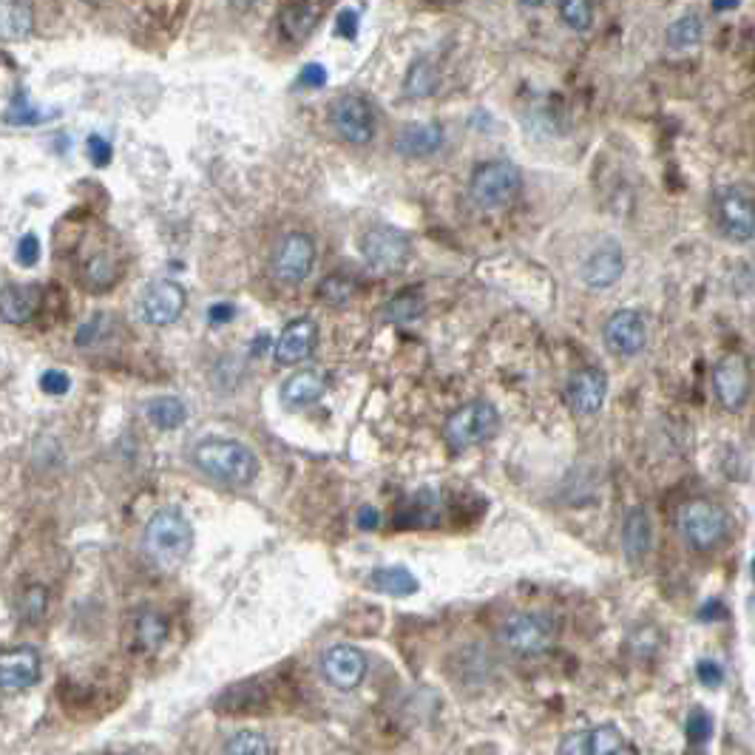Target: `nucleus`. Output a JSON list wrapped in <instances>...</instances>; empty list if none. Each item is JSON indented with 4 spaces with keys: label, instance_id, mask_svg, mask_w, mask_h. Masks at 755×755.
<instances>
[{
    "label": "nucleus",
    "instance_id": "nucleus-23",
    "mask_svg": "<svg viewBox=\"0 0 755 755\" xmlns=\"http://www.w3.org/2000/svg\"><path fill=\"white\" fill-rule=\"evenodd\" d=\"M443 145V128L438 123H409L398 131L392 148L406 159H423L438 154Z\"/></svg>",
    "mask_w": 755,
    "mask_h": 755
},
{
    "label": "nucleus",
    "instance_id": "nucleus-38",
    "mask_svg": "<svg viewBox=\"0 0 755 755\" xmlns=\"http://www.w3.org/2000/svg\"><path fill=\"white\" fill-rule=\"evenodd\" d=\"M108 327H111V318L108 313H94V316L88 318L86 324H80V330H77V347H94L97 341H103V335L108 333Z\"/></svg>",
    "mask_w": 755,
    "mask_h": 755
},
{
    "label": "nucleus",
    "instance_id": "nucleus-42",
    "mask_svg": "<svg viewBox=\"0 0 755 755\" xmlns=\"http://www.w3.org/2000/svg\"><path fill=\"white\" fill-rule=\"evenodd\" d=\"M40 389L46 395H66L71 389V378L63 369H49V372L40 375Z\"/></svg>",
    "mask_w": 755,
    "mask_h": 755
},
{
    "label": "nucleus",
    "instance_id": "nucleus-33",
    "mask_svg": "<svg viewBox=\"0 0 755 755\" xmlns=\"http://www.w3.org/2000/svg\"><path fill=\"white\" fill-rule=\"evenodd\" d=\"M222 755H273V747L259 730H239L225 741Z\"/></svg>",
    "mask_w": 755,
    "mask_h": 755
},
{
    "label": "nucleus",
    "instance_id": "nucleus-8",
    "mask_svg": "<svg viewBox=\"0 0 755 755\" xmlns=\"http://www.w3.org/2000/svg\"><path fill=\"white\" fill-rule=\"evenodd\" d=\"M318 250L316 239L304 230H290L284 233L273 253H270V270L279 284H287V287H296L301 281L307 279L316 267Z\"/></svg>",
    "mask_w": 755,
    "mask_h": 755
},
{
    "label": "nucleus",
    "instance_id": "nucleus-2",
    "mask_svg": "<svg viewBox=\"0 0 755 755\" xmlns=\"http://www.w3.org/2000/svg\"><path fill=\"white\" fill-rule=\"evenodd\" d=\"M142 545L148 560L154 562L162 571H176L182 562L188 560L191 548H194V526L188 520V514L176 506H165L151 514Z\"/></svg>",
    "mask_w": 755,
    "mask_h": 755
},
{
    "label": "nucleus",
    "instance_id": "nucleus-48",
    "mask_svg": "<svg viewBox=\"0 0 755 755\" xmlns=\"http://www.w3.org/2000/svg\"><path fill=\"white\" fill-rule=\"evenodd\" d=\"M236 316V307L230 304V301H219V304H213L211 310H208V321L211 324H228Z\"/></svg>",
    "mask_w": 755,
    "mask_h": 755
},
{
    "label": "nucleus",
    "instance_id": "nucleus-11",
    "mask_svg": "<svg viewBox=\"0 0 755 755\" xmlns=\"http://www.w3.org/2000/svg\"><path fill=\"white\" fill-rule=\"evenodd\" d=\"M318 668H321L324 682L333 687V690L350 693V690H355L367 679L369 659L367 653L361 648H355V645H333V648H327L321 653Z\"/></svg>",
    "mask_w": 755,
    "mask_h": 755
},
{
    "label": "nucleus",
    "instance_id": "nucleus-12",
    "mask_svg": "<svg viewBox=\"0 0 755 755\" xmlns=\"http://www.w3.org/2000/svg\"><path fill=\"white\" fill-rule=\"evenodd\" d=\"M188 304L185 287L174 279L151 281L140 296V318L151 327H168L179 321Z\"/></svg>",
    "mask_w": 755,
    "mask_h": 755
},
{
    "label": "nucleus",
    "instance_id": "nucleus-47",
    "mask_svg": "<svg viewBox=\"0 0 755 755\" xmlns=\"http://www.w3.org/2000/svg\"><path fill=\"white\" fill-rule=\"evenodd\" d=\"M355 526L361 528V531H375V528L381 526V514H378L375 506H361L358 517H355Z\"/></svg>",
    "mask_w": 755,
    "mask_h": 755
},
{
    "label": "nucleus",
    "instance_id": "nucleus-49",
    "mask_svg": "<svg viewBox=\"0 0 755 755\" xmlns=\"http://www.w3.org/2000/svg\"><path fill=\"white\" fill-rule=\"evenodd\" d=\"M733 9H738V0H733V3H713V12H733Z\"/></svg>",
    "mask_w": 755,
    "mask_h": 755
},
{
    "label": "nucleus",
    "instance_id": "nucleus-24",
    "mask_svg": "<svg viewBox=\"0 0 755 755\" xmlns=\"http://www.w3.org/2000/svg\"><path fill=\"white\" fill-rule=\"evenodd\" d=\"M324 392H327V378H324V372H318V369H299V372H293L284 384H281V404L287 406V409H304V406H313L316 401L324 398Z\"/></svg>",
    "mask_w": 755,
    "mask_h": 755
},
{
    "label": "nucleus",
    "instance_id": "nucleus-34",
    "mask_svg": "<svg viewBox=\"0 0 755 755\" xmlns=\"http://www.w3.org/2000/svg\"><path fill=\"white\" fill-rule=\"evenodd\" d=\"M49 117L54 114H43L40 108H35L29 103V97H26V91L18 88L15 91V97H12V103L6 108V114H3V123L6 125H40L46 123Z\"/></svg>",
    "mask_w": 755,
    "mask_h": 755
},
{
    "label": "nucleus",
    "instance_id": "nucleus-32",
    "mask_svg": "<svg viewBox=\"0 0 755 755\" xmlns=\"http://www.w3.org/2000/svg\"><path fill=\"white\" fill-rule=\"evenodd\" d=\"M423 313V296L421 290H404L384 307V318L392 324H406L415 321Z\"/></svg>",
    "mask_w": 755,
    "mask_h": 755
},
{
    "label": "nucleus",
    "instance_id": "nucleus-28",
    "mask_svg": "<svg viewBox=\"0 0 755 755\" xmlns=\"http://www.w3.org/2000/svg\"><path fill=\"white\" fill-rule=\"evenodd\" d=\"M168 639V619L154 608H145L134 619V642L142 653H157Z\"/></svg>",
    "mask_w": 755,
    "mask_h": 755
},
{
    "label": "nucleus",
    "instance_id": "nucleus-17",
    "mask_svg": "<svg viewBox=\"0 0 755 755\" xmlns=\"http://www.w3.org/2000/svg\"><path fill=\"white\" fill-rule=\"evenodd\" d=\"M318 344V324L313 318L301 316L293 318L281 335L276 338V344H273V358H276V364L281 367H293V364H301V361H307L313 350H316Z\"/></svg>",
    "mask_w": 755,
    "mask_h": 755
},
{
    "label": "nucleus",
    "instance_id": "nucleus-36",
    "mask_svg": "<svg viewBox=\"0 0 755 755\" xmlns=\"http://www.w3.org/2000/svg\"><path fill=\"white\" fill-rule=\"evenodd\" d=\"M438 88V69L429 60H418L406 74V94L409 97H429Z\"/></svg>",
    "mask_w": 755,
    "mask_h": 755
},
{
    "label": "nucleus",
    "instance_id": "nucleus-30",
    "mask_svg": "<svg viewBox=\"0 0 755 755\" xmlns=\"http://www.w3.org/2000/svg\"><path fill=\"white\" fill-rule=\"evenodd\" d=\"M35 15L29 3H0V40L15 43L32 35Z\"/></svg>",
    "mask_w": 755,
    "mask_h": 755
},
{
    "label": "nucleus",
    "instance_id": "nucleus-31",
    "mask_svg": "<svg viewBox=\"0 0 755 755\" xmlns=\"http://www.w3.org/2000/svg\"><path fill=\"white\" fill-rule=\"evenodd\" d=\"M668 46L673 49H693L704 40V23L699 15H685V18L673 20L668 26Z\"/></svg>",
    "mask_w": 755,
    "mask_h": 755
},
{
    "label": "nucleus",
    "instance_id": "nucleus-7",
    "mask_svg": "<svg viewBox=\"0 0 755 755\" xmlns=\"http://www.w3.org/2000/svg\"><path fill=\"white\" fill-rule=\"evenodd\" d=\"M497 429H500L497 406L489 401H469V404L457 406L446 418L443 438L452 449H472V446H480V443L494 438Z\"/></svg>",
    "mask_w": 755,
    "mask_h": 755
},
{
    "label": "nucleus",
    "instance_id": "nucleus-13",
    "mask_svg": "<svg viewBox=\"0 0 755 755\" xmlns=\"http://www.w3.org/2000/svg\"><path fill=\"white\" fill-rule=\"evenodd\" d=\"M750 364L744 355H724L719 364L713 367V395L727 412H741L750 401Z\"/></svg>",
    "mask_w": 755,
    "mask_h": 755
},
{
    "label": "nucleus",
    "instance_id": "nucleus-1",
    "mask_svg": "<svg viewBox=\"0 0 755 755\" xmlns=\"http://www.w3.org/2000/svg\"><path fill=\"white\" fill-rule=\"evenodd\" d=\"M194 466L213 483L230 489H245L259 477L256 452L233 438H205L194 446Z\"/></svg>",
    "mask_w": 755,
    "mask_h": 755
},
{
    "label": "nucleus",
    "instance_id": "nucleus-29",
    "mask_svg": "<svg viewBox=\"0 0 755 755\" xmlns=\"http://www.w3.org/2000/svg\"><path fill=\"white\" fill-rule=\"evenodd\" d=\"M145 418L162 432H174L188 421V406L176 395H159V398H151L145 404Z\"/></svg>",
    "mask_w": 755,
    "mask_h": 755
},
{
    "label": "nucleus",
    "instance_id": "nucleus-15",
    "mask_svg": "<svg viewBox=\"0 0 755 755\" xmlns=\"http://www.w3.org/2000/svg\"><path fill=\"white\" fill-rule=\"evenodd\" d=\"M628 747L625 733L616 724H597L574 730L560 741V755H622Z\"/></svg>",
    "mask_w": 755,
    "mask_h": 755
},
{
    "label": "nucleus",
    "instance_id": "nucleus-45",
    "mask_svg": "<svg viewBox=\"0 0 755 755\" xmlns=\"http://www.w3.org/2000/svg\"><path fill=\"white\" fill-rule=\"evenodd\" d=\"M327 80H330V74H327V69L321 63H307L299 74V86L307 88H324Z\"/></svg>",
    "mask_w": 755,
    "mask_h": 755
},
{
    "label": "nucleus",
    "instance_id": "nucleus-18",
    "mask_svg": "<svg viewBox=\"0 0 755 755\" xmlns=\"http://www.w3.org/2000/svg\"><path fill=\"white\" fill-rule=\"evenodd\" d=\"M40 653L29 645L0 653V690L18 693L40 682Z\"/></svg>",
    "mask_w": 755,
    "mask_h": 755
},
{
    "label": "nucleus",
    "instance_id": "nucleus-37",
    "mask_svg": "<svg viewBox=\"0 0 755 755\" xmlns=\"http://www.w3.org/2000/svg\"><path fill=\"white\" fill-rule=\"evenodd\" d=\"M560 18L568 29H574V32H588L591 23H594V3H588V0H568V3H560Z\"/></svg>",
    "mask_w": 755,
    "mask_h": 755
},
{
    "label": "nucleus",
    "instance_id": "nucleus-44",
    "mask_svg": "<svg viewBox=\"0 0 755 755\" xmlns=\"http://www.w3.org/2000/svg\"><path fill=\"white\" fill-rule=\"evenodd\" d=\"M696 676H699V682L704 687H719L724 682V670L716 659H702L699 665H696Z\"/></svg>",
    "mask_w": 755,
    "mask_h": 755
},
{
    "label": "nucleus",
    "instance_id": "nucleus-10",
    "mask_svg": "<svg viewBox=\"0 0 755 755\" xmlns=\"http://www.w3.org/2000/svg\"><path fill=\"white\" fill-rule=\"evenodd\" d=\"M330 123L335 134L350 145H369L378 131L375 108L364 94H341L330 108Z\"/></svg>",
    "mask_w": 755,
    "mask_h": 755
},
{
    "label": "nucleus",
    "instance_id": "nucleus-27",
    "mask_svg": "<svg viewBox=\"0 0 755 755\" xmlns=\"http://www.w3.org/2000/svg\"><path fill=\"white\" fill-rule=\"evenodd\" d=\"M369 585L375 588V591H381V594H387V597H412V594H418V588H421V582L418 577L404 568V565H384V568H375L372 574H369Z\"/></svg>",
    "mask_w": 755,
    "mask_h": 755
},
{
    "label": "nucleus",
    "instance_id": "nucleus-21",
    "mask_svg": "<svg viewBox=\"0 0 755 755\" xmlns=\"http://www.w3.org/2000/svg\"><path fill=\"white\" fill-rule=\"evenodd\" d=\"M40 304H43L40 284H9L0 290V321L20 327L37 316Z\"/></svg>",
    "mask_w": 755,
    "mask_h": 755
},
{
    "label": "nucleus",
    "instance_id": "nucleus-20",
    "mask_svg": "<svg viewBox=\"0 0 755 755\" xmlns=\"http://www.w3.org/2000/svg\"><path fill=\"white\" fill-rule=\"evenodd\" d=\"M653 548V523L645 506H631L622 517V554L631 565H642Z\"/></svg>",
    "mask_w": 755,
    "mask_h": 755
},
{
    "label": "nucleus",
    "instance_id": "nucleus-6",
    "mask_svg": "<svg viewBox=\"0 0 755 755\" xmlns=\"http://www.w3.org/2000/svg\"><path fill=\"white\" fill-rule=\"evenodd\" d=\"M520 188H523L520 168L511 159H492V162H483L472 174L469 196L483 211H500L517 199Z\"/></svg>",
    "mask_w": 755,
    "mask_h": 755
},
{
    "label": "nucleus",
    "instance_id": "nucleus-14",
    "mask_svg": "<svg viewBox=\"0 0 755 755\" xmlns=\"http://www.w3.org/2000/svg\"><path fill=\"white\" fill-rule=\"evenodd\" d=\"M602 338H605V347L614 352L616 358H633L648 344L645 318L636 310H616L614 316L605 321Z\"/></svg>",
    "mask_w": 755,
    "mask_h": 755
},
{
    "label": "nucleus",
    "instance_id": "nucleus-25",
    "mask_svg": "<svg viewBox=\"0 0 755 755\" xmlns=\"http://www.w3.org/2000/svg\"><path fill=\"white\" fill-rule=\"evenodd\" d=\"M120 279V267H117V259L108 247H97V250H88L80 262V281L86 284L88 290H97L103 293L108 287H114Z\"/></svg>",
    "mask_w": 755,
    "mask_h": 755
},
{
    "label": "nucleus",
    "instance_id": "nucleus-39",
    "mask_svg": "<svg viewBox=\"0 0 755 755\" xmlns=\"http://www.w3.org/2000/svg\"><path fill=\"white\" fill-rule=\"evenodd\" d=\"M46 608H49V594H46V588H43V585L26 588L23 605H20L23 619H26V622H40V619L46 616Z\"/></svg>",
    "mask_w": 755,
    "mask_h": 755
},
{
    "label": "nucleus",
    "instance_id": "nucleus-3",
    "mask_svg": "<svg viewBox=\"0 0 755 755\" xmlns=\"http://www.w3.org/2000/svg\"><path fill=\"white\" fill-rule=\"evenodd\" d=\"M676 531L690 551L707 554L730 537V514L716 500L693 497L676 509Z\"/></svg>",
    "mask_w": 755,
    "mask_h": 755
},
{
    "label": "nucleus",
    "instance_id": "nucleus-16",
    "mask_svg": "<svg viewBox=\"0 0 755 755\" xmlns=\"http://www.w3.org/2000/svg\"><path fill=\"white\" fill-rule=\"evenodd\" d=\"M608 398V375L599 367H582L571 372L565 384V401L577 415H597Z\"/></svg>",
    "mask_w": 755,
    "mask_h": 755
},
{
    "label": "nucleus",
    "instance_id": "nucleus-19",
    "mask_svg": "<svg viewBox=\"0 0 755 755\" xmlns=\"http://www.w3.org/2000/svg\"><path fill=\"white\" fill-rule=\"evenodd\" d=\"M625 273V253L616 242H605L597 250L588 253V259L580 267V279L591 287V290H608L614 287L616 281L622 279Z\"/></svg>",
    "mask_w": 755,
    "mask_h": 755
},
{
    "label": "nucleus",
    "instance_id": "nucleus-43",
    "mask_svg": "<svg viewBox=\"0 0 755 755\" xmlns=\"http://www.w3.org/2000/svg\"><path fill=\"white\" fill-rule=\"evenodd\" d=\"M86 145H88V157H91V162H94L97 168H103V165H108V162H111V154H114V148H111V142H108L106 137H100V134H91Z\"/></svg>",
    "mask_w": 755,
    "mask_h": 755
},
{
    "label": "nucleus",
    "instance_id": "nucleus-4",
    "mask_svg": "<svg viewBox=\"0 0 755 755\" xmlns=\"http://www.w3.org/2000/svg\"><path fill=\"white\" fill-rule=\"evenodd\" d=\"M710 219L724 239L747 245L755 236L753 194L744 185H719L710 194Z\"/></svg>",
    "mask_w": 755,
    "mask_h": 755
},
{
    "label": "nucleus",
    "instance_id": "nucleus-40",
    "mask_svg": "<svg viewBox=\"0 0 755 755\" xmlns=\"http://www.w3.org/2000/svg\"><path fill=\"white\" fill-rule=\"evenodd\" d=\"M687 736L693 744H702L707 738L713 736V719H710V713L702 710V707H696L690 716H687Z\"/></svg>",
    "mask_w": 755,
    "mask_h": 755
},
{
    "label": "nucleus",
    "instance_id": "nucleus-26",
    "mask_svg": "<svg viewBox=\"0 0 755 755\" xmlns=\"http://www.w3.org/2000/svg\"><path fill=\"white\" fill-rule=\"evenodd\" d=\"M440 520V494L435 489H423V492L406 497L401 511H395V526L404 528H426L435 526Z\"/></svg>",
    "mask_w": 755,
    "mask_h": 755
},
{
    "label": "nucleus",
    "instance_id": "nucleus-5",
    "mask_svg": "<svg viewBox=\"0 0 755 755\" xmlns=\"http://www.w3.org/2000/svg\"><path fill=\"white\" fill-rule=\"evenodd\" d=\"M497 642L514 656H543L557 642V625L548 614L517 611L509 614L497 628Z\"/></svg>",
    "mask_w": 755,
    "mask_h": 755
},
{
    "label": "nucleus",
    "instance_id": "nucleus-46",
    "mask_svg": "<svg viewBox=\"0 0 755 755\" xmlns=\"http://www.w3.org/2000/svg\"><path fill=\"white\" fill-rule=\"evenodd\" d=\"M335 32L341 37H347V40H355L358 35V12L355 9H344L338 20H335Z\"/></svg>",
    "mask_w": 755,
    "mask_h": 755
},
{
    "label": "nucleus",
    "instance_id": "nucleus-9",
    "mask_svg": "<svg viewBox=\"0 0 755 755\" xmlns=\"http://www.w3.org/2000/svg\"><path fill=\"white\" fill-rule=\"evenodd\" d=\"M361 256L367 267H372L381 276H392L398 270H404L409 256H412V242L404 230L392 228V225H372L361 236Z\"/></svg>",
    "mask_w": 755,
    "mask_h": 755
},
{
    "label": "nucleus",
    "instance_id": "nucleus-35",
    "mask_svg": "<svg viewBox=\"0 0 755 755\" xmlns=\"http://www.w3.org/2000/svg\"><path fill=\"white\" fill-rule=\"evenodd\" d=\"M355 296V284L350 276L344 273H333L318 284V299L324 301L327 307H347Z\"/></svg>",
    "mask_w": 755,
    "mask_h": 755
},
{
    "label": "nucleus",
    "instance_id": "nucleus-22",
    "mask_svg": "<svg viewBox=\"0 0 755 755\" xmlns=\"http://www.w3.org/2000/svg\"><path fill=\"white\" fill-rule=\"evenodd\" d=\"M327 6L324 3H287L279 9V32L293 46L304 43L318 29Z\"/></svg>",
    "mask_w": 755,
    "mask_h": 755
},
{
    "label": "nucleus",
    "instance_id": "nucleus-41",
    "mask_svg": "<svg viewBox=\"0 0 755 755\" xmlns=\"http://www.w3.org/2000/svg\"><path fill=\"white\" fill-rule=\"evenodd\" d=\"M15 259H18L20 267H35L40 262V239L37 233H26L23 239L15 247Z\"/></svg>",
    "mask_w": 755,
    "mask_h": 755
}]
</instances>
